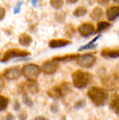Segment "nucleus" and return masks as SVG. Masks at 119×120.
<instances>
[{
    "instance_id": "1",
    "label": "nucleus",
    "mask_w": 119,
    "mask_h": 120,
    "mask_svg": "<svg viewBox=\"0 0 119 120\" xmlns=\"http://www.w3.org/2000/svg\"><path fill=\"white\" fill-rule=\"evenodd\" d=\"M87 95L91 101L96 107L104 106L108 99V93L105 88L93 86L90 88Z\"/></svg>"
},
{
    "instance_id": "2",
    "label": "nucleus",
    "mask_w": 119,
    "mask_h": 120,
    "mask_svg": "<svg viewBox=\"0 0 119 120\" xmlns=\"http://www.w3.org/2000/svg\"><path fill=\"white\" fill-rule=\"evenodd\" d=\"M71 76L74 86L79 89L86 87L93 80V76L91 73L79 69L72 73Z\"/></svg>"
},
{
    "instance_id": "3",
    "label": "nucleus",
    "mask_w": 119,
    "mask_h": 120,
    "mask_svg": "<svg viewBox=\"0 0 119 120\" xmlns=\"http://www.w3.org/2000/svg\"><path fill=\"white\" fill-rule=\"evenodd\" d=\"M72 91V87L70 83L63 82L57 86H54L47 90V94L50 98L57 100L67 96Z\"/></svg>"
},
{
    "instance_id": "4",
    "label": "nucleus",
    "mask_w": 119,
    "mask_h": 120,
    "mask_svg": "<svg viewBox=\"0 0 119 120\" xmlns=\"http://www.w3.org/2000/svg\"><path fill=\"white\" fill-rule=\"evenodd\" d=\"M21 72L28 81H36L42 72V69L37 64L29 63L22 67Z\"/></svg>"
},
{
    "instance_id": "5",
    "label": "nucleus",
    "mask_w": 119,
    "mask_h": 120,
    "mask_svg": "<svg viewBox=\"0 0 119 120\" xmlns=\"http://www.w3.org/2000/svg\"><path fill=\"white\" fill-rule=\"evenodd\" d=\"M101 82L106 90L110 91H119V76L117 74L112 73L105 75L101 77Z\"/></svg>"
},
{
    "instance_id": "6",
    "label": "nucleus",
    "mask_w": 119,
    "mask_h": 120,
    "mask_svg": "<svg viewBox=\"0 0 119 120\" xmlns=\"http://www.w3.org/2000/svg\"><path fill=\"white\" fill-rule=\"evenodd\" d=\"M31 53L26 50L17 49V48H12L7 50L4 53L3 56L1 59V62L2 63H6L15 57H26L30 56Z\"/></svg>"
},
{
    "instance_id": "7",
    "label": "nucleus",
    "mask_w": 119,
    "mask_h": 120,
    "mask_svg": "<svg viewBox=\"0 0 119 120\" xmlns=\"http://www.w3.org/2000/svg\"><path fill=\"white\" fill-rule=\"evenodd\" d=\"M77 64L82 68L89 69L94 66L96 62V58L92 53H85L79 55L77 59Z\"/></svg>"
},
{
    "instance_id": "8",
    "label": "nucleus",
    "mask_w": 119,
    "mask_h": 120,
    "mask_svg": "<svg viewBox=\"0 0 119 120\" xmlns=\"http://www.w3.org/2000/svg\"><path fill=\"white\" fill-rule=\"evenodd\" d=\"M22 75L19 66H13L7 68L4 71L2 76L8 80H15L18 79Z\"/></svg>"
},
{
    "instance_id": "9",
    "label": "nucleus",
    "mask_w": 119,
    "mask_h": 120,
    "mask_svg": "<svg viewBox=\"0 0 119 120\" xmlns=\"http://www.w3.org/2000/svg\"><path fill=\"white\" fill-rule=\"evenodd\" d=\"M59 67L58 62L51 60L44 62L42 65V71L46 75H53L57 72Z\"/></svg>"
},
{
    "instance_id": "10",
    "label": "nucleus",
    "mask_w": 119,
    "mask_h": 120,
    "mask_svg": "<svg viewBox=\"0 0 119 120\" xmlns=\"http://www.w3.org/2000/svg\"><path fill=\"white\" fill-rule=\"evenodd\" d=\"M78 30L80 36L84 38H87L94 33L95 31V27L92 23L85 22L79 26Z\"/></svg>"
},
{
    "instance_id": "11",
    "label": "nucleus",
    "mask_w": 119,
    "mask_h": 120,
    "mask_svg": "<svg viewBox=\"0 0 119 120\" xmlns=\"http://www.w3.org/2000/svg\"><path fill=\"white\" fill-rule=\"evenodd\" d=\"M100 55L106 59H116L119 57V46L102 49Z\"/></svg>"
},
{
    "instance_id": "12",
    "label": "nucleus",
    "mask_w": 119,
    "mask_h": 120,
    "mask_svg": "<svg viewBox=\"0 0 119 120\" xmlns=\"http://www.w3.org/2000/svg\"><path fill=\"white\" fill-rule=\"evenodd\" d=\"M108 106L111 111L119 116V94L116 93L112 94Z\"/></svg>"
},
{
    "instance_id": "13",
    "label": "nucleus",
    "mask_w": 119,
    "mask_h": 120,
    "mask_svg": "<svg viewBox=\"0 0 119 120\" xmlns=\"http://www.w3.org/2000/svg\"><path fill=\"white\" fill-rule=\"evenodd\" d=\"M72 43V42L65 39H56L50 40L49 43V46L52 49L65 47Z\"/></svg>"
},
{
    "instance_id": "14",
    "label": "nucleus",
    "mask_w": 119,
    "mask_h": 120,
    "mask_svg": "<svg viewBox=\"0 0 119 120\" xmlns=\"http://www.w3.org/2000/svg\"><path fill=\"white\" fill-rule=\"evenodd\" d=\"M21 89L23 93H26L25 91L28 90L31 94H36L39 91V86L36 81H29L28 83L22 86Z\"/></svg>"
},
{
    "instance_id": "15",
    "label": "nucleus",
    "mask_w": 119,
    "mask_h": 120,
    "mask_svg": "<svg viewBox=\"0 0 119 120\" xmlns=\"http://www.w3.org/2000/svg\"><path fill=\"white\" fill-rule=\"evenodd\" d=\"M119 16V6H111L106 9V18L109 21H114Z\"/></svg>"
},
{
    "instance_id": "16",
    "label": "nucleus",
    "mask_w": 119,
    "mask_h": 120,
    "mask_svg": "<svg viewBox=\"0 0 119 120\" xmlns=\"http://www.w3.org/2000/svg\"><path fill=\"white\" fill-rule=\"evenodd\" d=\"M79 54L78 53H72V54H67V55H63V56H57L54 57L52 59L53 60L56 62H71V61L75 60H77L78 57L79 56Z\"/></svg>"
},
{
    "instance_id": "17",
    "label": "nucleus",
    "mask_w": 119,
    "mask_h": 120,
    "mask_svg": "<svg viewBox=\"0 0 119 120\" xmlns=\"http://www.w3.org/2000/svg\"><path fill=\"white\" fill-rule=\"evenodd\" d=\"M19 43L22 46H29L32 43L33 39L30 35L29 34H26V33H23L20 36H19L18 38Z\"/></svg>"
},
{
    "instance_id": "18",
    "label": "nucleus",
    "mask_w": 119,
    "mask_h": 120,
    "mask_svg": "<svg viewBox=\"0 0 119 120\" xmlns=\"http://www.w3.org/2000/svg\"><path fill=\"white\" fill-rule=\"evenodd\" d=\"M104 15V12L103 9L99 7H94L90 14L91 19L93 21H98L103 18Z\"/></svg>"
},
{
    "instance_id": "19",
    "label": "nucleus",
    "mask_w": 119,
    "mask_h": 120,
    "mask_svg": "<svg viewBox=\"0 0 119 120\" xmlns=\"http://www.w3.org/2000/svg\"><path fill=\"white\" fill-rule=\"evenodd\" d=\"M112 23L106 21H99L96 25V30L95 34L102 32L105 30H107L112 26Z\"/></svg>"
},
{
    "instance_id": "20",
    "label": "nucleus",
    "mask_w": 119,
    "mask_h": 120,
    "mask_svg": "<svg viewBox=\"0 0 119 120\" xmlns=\"http://www.w3.org/2000/svg\"><path fill=\"white\" fill-rule=\"evenodd\" d=\"M87 9L84 7H78L73 11V15L75 17H81L87 14Z\"/></svg>"
},
{
    "instance_id": "21",
    "label": "nucleus",
    "mask_w": 119,
    "mask_h": 120,
    "mask_svg": "<svg viewBox=\"0 0 119 120\" xmlns=\"http://www.w3.org/2000/svg\"><path fill=\"white\" fill-rule=\"evenodd\" d=\"M64 32H65V35L66 37L71 38L74 36L75 31L73 25L71 24H67L64 28Z\"/></svg>"
},
{
    "instance_id": "22",
    "label": "nucleus",
    "mask_w": 119,
    "mask_h": 120,
    "mask_svg": "<svg viewBox=\"0 0 119 120\" xmlns=\"http://www.w3.org/2000/svg\"><path fill=\"white\" fill-rule=\"evenodd\" d=\"M9 100L7 97L0 95V111H4L8 107Z\"/></svg>"
},
{
    "instance_id": "23",
    "label": "nucleus",
    "mask_w": 119,
    "mask_h": 120,
    "mask_svg": "<svg viewBox=\"0 0 119 120\" xmlns=\"http://www.w3.org/2000/svg\"><path fill=\"white\" fill-rule=\"evenodd\" d=\"M51 7L56 9H60L64 5V0H50Z\"/></svg>"
},
{
    "instance_id": "24",
    "label": "nucleus",
    "mask_w": 119,
    "mask_h": 120,
    "mask_svg": "<svg viewBox=\"0 0 119 120\" xmlns=\"http://www.w3.org/2000/svg\"><path fill=\"white\" fill-rule=\"evenodd\" d=\"M22 100L23 104H24L26 105L29 107H32L33 105V103L32 100L31 98L29 97V96L26 93L23 94Z\"/></svg>"
},
{
    "instance_id": "25",
    "label": "nucleus",
    "mask_w": 119,
    "mask_h": 120,
    "mask_svg": "<svg viewBox=\"0 0 119 120\" xmlns=\"http://www.w3.org/2000/svg\"><path fill=\"white\" fill-rule=\"evenodd\" d=\"M86 106V101L84 100H79L74 104V109L75 110H80L84 109Z\"/></svg>"
},
{
    "instance_id": "26",
    "label": "nucleus",
    "mask_w": 119,
    "mask_h": 120,
    "mask_svg": "<svg viewBox=\"0 0 119 120\" xmlns=\"http://www.w3.org/2000/svg\"><path fill=\"white\" fill-rule=\"evenodd\" d=\"M98 45L93 43V44H91V43H88L87 44L85 45L81 46L79 49H78V51H82V50H88V49H93L94 48H96Z\"/></svg>"
},
{
    "instance_id": "27",
    "label": "nucleus",
    "mask_w": 119,
    "mask_h": 120,
    "mask_svg": "<svg viewBox=\"0 0 119 120\" xmlns=\"http://www.w3.org/2000/svg\"><path fill=\"white\" fill-rule=\"evenodd\" d=\"M50 110L52 113H57L58 111H59V105H58V103L57 102H54V103H52L51 105V106H50Z\"/></svg>"
},
{
    "instance_id": "28",
    "label": "nucleus",
    "mask_w": 119,
    "mask_h": 120,
    "mask_svg": "<svg viewBox=\"0 0 119 120\" xmlns=\"http://www.w3.org/2000/svg\"><path fill=\"white\" fill-rule=\"evenodd\" d=\"M23 4V2L21 1H18L16 4V5L14 7V14H19L21 11V6Z\"/></svg>"
},
{
    "instance_id": "29",
    "label": "nucleus",
    "mask_w": 119,
    "mask_h": 120,
    "mask_svg": "<svg viewBox=\"0 0 119 120\" xmlns=\"http://www.w3.org/2000/svg\"><path fill=\"white\" fill-rule=\"evenodd\" d=\"M65 15L63 12H60V14H58L56 15V19L58 22H62L65 20Z\"/></svg>"
},
{
    "instance_id": "30",
    "label": "nucleus",
    "mask_w": 119,
    "mask_h": 120,
    "mask_svg": "<svg viewBox=\"0 0 119 120\" xmlns=\"http://www.w3.org/2000/svg\"><path fill=\"white\" fill-rule=\"evenodd\" d=\"M18 120H27L28 118V113L26 111H22V112L19 114L18 116Z\"/></svg>"
},
{
    "instance_id": "31",
    "label": "nucleus",
    "mask_w": 119,
    "mask_h": 120,
    "mask_svg": "<svg viewBox=\"0 0 119 120\" xmlns=\"http://www.w3.org/2000/svg\"><path fill=\"white\" fill-rule=\"evenodd\" d=\"M21 103H19V101L18 100H16L14 103V109L15 111H19L21 109Z\"/></svg>"
},
{
    "instance_id": "32",
    "label": "nucleus",
    "mask_w": 119,
    "mask_h": 120,
    "mask_svg": "<svg viewBox=\"0 0 119 120\" xmlns=\"http://www.w3.org/2000/svg\"><path fill=\"white\" fill-rule=\"evenodd\" d=\"M5 15V9L4 7L0 6V21H2Z\"/></svg>"
},
{
    "instance_id": "33",
    "label": "nucleus",
    "mask_w": 119,
    "mask_h": 120,
    "mask_svg": "<svg viewBox=\"0 0 119 120\" xmlns=\"http://www.w3.org/2000/svg\"><path fill=\"white\" fill-rule=\"evenodd\" d=\"M97 2L100 5L103 7H106L108 4L110 0H97Z\"/></svg>"
},
{
    "instance_id": "34",
    "label": "nucleus",
    "mask_w": 119,
    "mask_h": 120,
    "mask_svg": "<svg viewBox=\"0 0 119 120\" xmlns=\"http://www.w3.org/2000/svg\"><path fill=\"white\" fill-rule=\"evenodd\" d=\"M15 117L11 113H8L5 117H3L1 120H14Z\"/></svg>"
},
{
    "instance_id": "35",
    "label": "nucleus",
    "mask_w": 119,
    "mask_h": 120,
    "mask_svg": "<svg viewBox=\"0 0 119 120\" xmlns=\"http://www.w3.org/2000/svg\"><path fill=\"white\" fill-rule=\"evenodd\" d=\"M5 87V82L3 79L0 76V92L3 90Z\"/></svg>"
},
{
    "instance_id": "36",
    "label": "nucleus",
    "mask_w": 119,
    "mask_h": 120,
    "mask_svg": "<svg viewBox=\"0 0 119 120\" xmlns=\"http://www.w3.org/2000/svg\"><path fill=\"white\" fill-rule=\"evenodd\" d=\"M100 36H101V35H100V34H99V35H97V36L94 37V38H93L92 40H91V42H89V43H91V44H93V43H94V42H95L96 41H97L98 39H99V38H100Z\"/></svg>"
},
{
    "instance_id": "37",
    "label": "nucleus",
    "mask_w": 119,
    "mask_h": 120,
    "mask_svg": "<svg viewBox=\"0 0 119 120\" xmlns=\"http://www.w3.org/2000/svg\"><path fill=\"white\" fill-rule=\"evenodd\" d=\"M35 120H49L48 118L43 117V116H37L35 118Z\"/></svg>"
},
{
    "instance_id": "38",
    "label": "nucleus",
    "mask_w": 119,
    "mask_h": 120,
    "mask_svg": "<svg viewBox=\"0 0 119 120\" xmlns=\"http://www.w3.org/2000/svg\"><path fill=\"white\" fill-rule=\"evenodd\" d=\"M78 0H65L66 4H75L78 2Z\"/></svg>"
},
{
    "instance_id": "39",
    "label": "nucleus",
    "mask_w": 119,
    "mask_h": 120,
    "mask_svg": "<svg viewBox=\"0 0 119 120\" xmlns=\"http://www.w3.org/2000/svg\"><path fill=\"white\" fill-rule=\"evenodd\" d=\"M37 1H38V0H31L32 4L33 5V6L34 7H36V6H37Z\"/></svg>"
},
{
    "instance_id": "40",
    "label": "nucleus",
    "mask_w": 119,
    "mask_h": 120,
    "mask_svg": "<svg viewBox=\"0 0 119 120\" xmlns=\"http://www.w3.org/2000/svg\"><path fill=\"white\" fill-rule=\"evenodd\" d=\"M61 120H67L66 118V117L65 116H63L61 118Z\"/></svg>"
},
{
    "instance_id": "41",
    "label": "nucleus",
    "mask_w": 119,
    "mask_h": 120,
    "mask_svg": "<svg viewBox=\"0 0 119 120\" xmlns=\"http://www.w3.org/2000/svg\"><path fill=\"white\" fill-rule=\"evenodd\" d=\"M113 2L116 4H119V0H113Z\"/></svg>"
},
{
    "instance_id": "42",
    "label": "nucleus",
    "mask_w": 119,
    "mask_h": 120,
    "mask_svg": "<svg viewBox=\"0 0 119 120\" xmlns=\"http://www.w3.org/2000/svg\"><path fill=\"white\" fill-rule=\"evenodd\" d=\"M1 53H0V58H1Z\"/></svg>"
},
{
    "instance_id": "43",
    "label": "nucleus",
    "mask_w": 119,
    "mask_h": 120,
    "mask_svg": "<svg viewBox=\"0 0 119 120\" xmlns=\"http://www.w3.org/2000/svg\"></svg>"
}]
</instances>
